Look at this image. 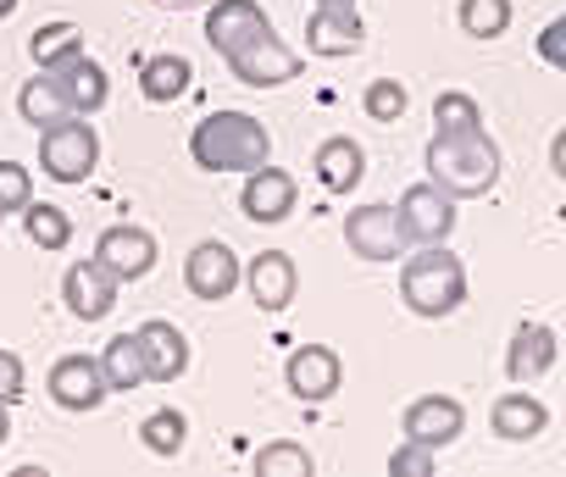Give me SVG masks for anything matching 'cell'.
<instances>
[{
  "instance_id": "23",
  "label": "cell",
  "mask_w": 566,
  "mask_h": 477,
  "mask_svg": "<svg viewBox=\"0 0 566 477\" xmlns=\"http://www.w3.org/2000/svg\"><path fill=\"white\" fill-rule=\"evenodd\" d=\"M312 167H317V178H323V189L328 194H350L356 183H361V172H367V150L356 145V139H328V145H317V156H312Z\"/></svg>"
},
{
  "instance_id": "8",
  "label": "cell",
  "mask_w": 566,
  "mask_h": 477,
  "mask_svg": "<svg viewBox=\"0 0 566 477\" xmlns=\"http://www.w3.org/2000/svg\"><path fill=\"white\" fill-rule=\"evenodd\" d=\"M228 67H233V78L250 84V89H277V84H295V78L306 73V56H295L277 34H266V40L244 45L239 56H228Z\"/></svg>"
},
{
  "instance_id": "29",
  "label": "cell",
  "mask_w": 566,
  "mask_h": 477,
  "mask_svg": "<svg viewBox=\"0 0 566 477\" xmlns=\"http://www.w3.org/2000/svg\"><path fill=\"white\" fill-rule=\"evenodd\" d=\"M139 444H145L150 455H178V449L189 444V422H184V411H172V405L150 411V416L139 422Z\"/></svg>"
},
{
  "instance_id": "27",
  "label": "cell",
  "mask_w": 566,
  "mask_h": 477,
  "mask_svg": "<svg viewBox=\"0 0 566 477\" xmlns=\"http://www.w3.org/2000/svg\"><path fill=\"white\" fill-rule=\"evenodd\" d=\"M29 51H34V62H40L45 73H56V67H67V62L84 56V29H78V23H45V29L29 40Z\"/></svg>"
},
{
  "instance_id": "37",
  "label": "cell",
  "mask_w": 566,
  "mask_h": 477,
  "mask_svg": "<svg viewBox=\"0 0 566 477\" xmlns=\"http://www.w3.org/2000/svg\"><path fill=\"white\" fill-rule=\"evenodd\" d=\"M549 167H555V178L566 183V128L555 134V145H549Z\"/></svg>"
},
{
  "instance_id": "34",
  "label": "cell",
  "mask_w": 566,
  "mask_h": 477,
  "mask_svg": "<svg viewBox=\"0 0 566 477\" xmlns=\"http://www.w3.org/2000/svg\"><path fill=\"white\" fill-rule=\"evenodd\" d=\"M433 471H439V460H433V449L417 444V438H406V444L389 455V477H433Z\"/></svg>"
},
{
  "instance_id": "26",
  "label": "cell",
  "mask_w": 566,
  "mask_h": 477,
  "mask_svg": "<svg viewBox=\"0 0 566 477\" xmlns=\"http://www.w3.org/2000/svg\"><path fill=\"white\" fill-rule=\"evenodd\" d=\"M250 471H255V477H312V471H317V460H312V449H306V444H295V438H272V444H261V449H255Z\"/></svg>"
},
{
  "instance_id": "15",
  "label": "cell",
  "mask_w": 566,
  "mask_h": 477,
  "mask_svg": "<svg viewBox=\"0 0 566 477\" xmlns=\"http://www.w3.org/2000/svg\"><path fill=\"white\" fill-rule=\"evenodd\" d=\"M283 378H290V394H295V400L323 405V400L339 394L345 367H339V356H334L328 344H301V350L290 356V367H283Z\"/></svg>"
},
{
  "instance_id": "30",
  "label": "cell",
  "mask_w": 566,
  "mask_h": 477,
  "mask_svg": "<svg viewBox=\"0 0 566 477\" xmlns=\"http://www.w3.org/2000/svg\"><path fill=\"white\" fill-rule=\"evenodd\" d=\"M461 34L467 40H500L511 29V0H461Z\"/></svg>"
},
{
  "instance_id": "36",
  "label": "cell",
  "mask_w": 566,
  "mask_h": 477,
  "mask_svg": "<svg viewBox=\"0 0 566 477\" xmlns=\"http://www.w3.org/2000/svg\"><path fill=\"white\" fill-rule=\"evenodd\" d=\"M555 73H566V18H555V23H544V34H538V45H533Z\"/></svg>"
},
{
  "instance_id": "2",
  "label": "cell",
  "mask_w": 566,
  "mask_h": 477,
  "mask_svg": "<svg viewBox=\"0 0 566 477\" xmlns=\"http://www.w3.org/2000/svg\"><path fill=\"white\" fill-rule=\"evenodd\" d=\"M422 161H428V178L450 200H478L500 183V145L483 128L478 134H433Z\"/></svg>"
},
{
  "instance_id": "12",
  "label": "cell",
  "mask_w": 566,
  "mask_h": 477,
  "mask_svg": "<svg viewBox=\"0 0 566 477\" xmlns=\"http://www.w3.org/2000/svg\"><path fill=\"white\" fill-rule=\"evenodd\" d=\"M295 205H301V189H295V178L283 172V167H255V172H244V189H239V211L250 216V222H283V216H295Z\"/></svg>"
},
{
  "instance_id": "14",
  "label": "cell",
  "mask_w": 566,
  "mask_h": 477,
  "mask_svg": "<svg viewBox=\"0 0 566 477\" xmlns=\"http://www.w3.org/2000/svg\"><path fill=\"white\" fill-rule=\"evenodd\" d=\"M51 400L62 411H95L112 389H106V372H101V356H62L45 378Z\"/></svg>"
},
{
  "instance_id": "4",
  "label": "cell",
  "mask_w": 566,
  "mask_h": 477,
  "mask_svg": "<svg viewBox=\"0 0 566 477\" xmlns=\"http://www.w3.org/2000/svg\"><path fill=\"white\" fill-rule=\"evenodd\" d=\"M95 161H101V139H95V128H90L84 117H67V123L45 128V139H40V167H45V178H56V183H84V178L95 172Z\"/></svg>"
},
{
  "instance_id": "13",
  "label": "cell",
  "mask_w": 566,
  "mask_h": 477,
  "mask_svg": "<svg viewBox=\"0 0 566 477\" xmlns=\"http://www.w3.org/2000/svg\"><path fill=\"white\" fill-rule=\"evenodd\" d=\"M117 278L90 256V262H73L67 273H62V300H67V311L78 317V322H101V317H112V306H117Z\"/></svg>"
},
{
  "instance_id": "24",
  "label": "cell",
  "mask_w": 566,
  "mask_h": 477,
  "mask_svg": "<svg viewBox=\"0 0 566 477\" xmlns=\"http://www.w3.org/2000/svg\"><path fill=\"white\" fill-rule=\"evenodd\" d=\"M56 78H62V89H67V100H73V112H78V117H95V112L112 100V78H106V67H101V62H90V51H84L78 62L56 67Z\"/></svg>"
},
{
  "instance_id": "18",
  "label": "cell",
  "mask_w": 566,
  "mask_h": 477,
  "mask_svg": "<svg viewBox=\"0 0 566 477\" xmlns=\"http://www.w3.org/2000/svg\"><path fill=\"white\" fill-rule=\"evenodd\" d=\"M406 438H417V444H428V449H444V444H455L461 438V427H467V411H461V400H450V394H422V400H411L406 405Z\"/></svg>"
},
{
  "instance_id": "32",
  "label": "cell",
  "mask_w": 566,
  "mask_h": 477,
  "mask_svg": "<svg viewBox=\"0 0 566 477\" xmlns=\"http://www.w3.org/2000/svg\"><path fill=\"white\" fill-rule=\"evenodd\" d=\"M361 112L373 123H400L406 117V84L400 78H373L367 95H361Z\"/></svg>"
},
{
  "instance_id": "7",
  "label": "cell",
  "mask_w": 566,
  "mask_h": 477,
  "mask_svg": "<svg viewBox=\"0 0 566 477\" xmlns=\"http://www.w3.org/2000/svg\"><path fill=\"white\" fill-rule=\"evenodd\" d=\"M184 284H189L195 300L217 306V300H228L244 284V267H239V256L222 245V239H200V245L189 251V262H184Z\"/></svg>"
},
{
  "instance_id": "6",
  "label": "cell",
  "mask_w": 566,
  "mask_h": 477,
  "mask_svg": "<svg viewBox=\"0 0 566 477\" xmlns=\"http://www.w3.org/2000/svg\"><path fill=\"white\" fill-rule=\"evenodd\" d=\"M95 262H101L117 284H139V278L156 273L161 245H156V233H145V227H134V222H117V227H106V233L95 239Z\"/></svg>"
},
{
  "instance_id": "33",
  "label": "cell",
  "mask_w": 566,
  "mask_h": 477,
  "mask_svg": "<svg viewBox=\"0 0 566 477\" xmlns=\"http://www.w3.org/2000/svg\"><path fill=\"white\" fill-rule=\"evenodd\" d=\"M34 200V178L23 161H0V216H12V211H29Z\"/></svg>"
},
{
  "instance_id": "38",
  "label": "cell",
  "mask_w": 566,
  "mask_h": 477,
  "mask_svg": "<svg viewBox=\"0 0 566 477\" xmlns=\"http://www.w3.org/2000/svg\"><path fill=\"white\" fill-rule=\"evenodd\" d=\"M7 433H12V405L0 400V444H7Z\"/></svg>"
},
{
  "instance_id": "21",
  "label": "cell",
  "mask_w": 566,
  "mask_h": 477,
  "mask_svg": "<svg viewBox=\"0 0 566 477\" xmlns=\"http://www.w3.org/2000/svg\"><path fill=\"white\" fill-rule=\"evenodd\" d=\"M489 427L505 444H527V438H538L549 427V405L533 400V394H500L494 411H489Z\"/></svg>"
},
{
  "instance_id": "28",
  "label": "cell",
  "mask_w": 566,
  "mask_h": 477,
  "mask_svg": "<svg viewBox=\"0 0 566 477\" xmlns=\"http://www.w3.org/2000/svg\"><path fill=\"white\" fill-rule=\"evenodd\" d=\"M23 233L34 239L40 251H67V245H73V216H67L62 205H40V200H29V211H23Z\"/></svg>"
},
{
  "instance_id": "1",
  "label": "cell",
  "mask_w": 566,
  "mask_h": 477,
  "mask_svg": "<svg viewBox=\"0 0 566 477\" xmlns=\"http://www.w3.org/2000/svg\"><path fill=\"white\" fill-rule=\"evenodd\" d=\"M189 156H195L200 172H239V178H244V172L266 167L272 134H266V123L250 117V112H211V117L195 123Z\"/></svg>"
},
{
  "instance_id": "11",
  "label": "cell",
  "mask_w": 566,
  "mask_h": 477,
  "mask_svg": "<svg viewBox=\"0 0 566 477\" xmlns=\"http://www.w3.org/2000/svg\"><path fill=\"white\" fill-rule=\"evenodd\" d=\"M361 40H367V23L356 12V0H317V12L306 23L312 56H356Z\"/></svg>"
},
{
  "instance_id": "3",
  "label": "cell",
  "mask_w": 566,
  "mask_h": 477,
  "mask_svg": "<svg viewBox=\"0 0 566 477\" xmlns=\"http://www.w3.org/2000/svg\"><path fill=\"white\" fill-rule=\"evenodd\" d=\"M400 300H406V311H417L428 322L461 311L467 306V267H461V256L444 251V245H422L400 267Z\"/></svg>"
},
{
  "instance_id": "17",
  "label": "cell",
  "mask_w": 566,
  "mask_h": 477,
  "mask_svg": "<svg viewBox=\"0 0 566 477\" xmlns=\"http://www.w3.org/2000/svg\"><path fill=\"white\" fill-rule=\"evenodd\" d=\"M139 339V356H145V383H178L189 372V339L172 328V322H139L134 328Z\"/></svg>"
},
{
  "instance_id": "22",
  "label": "cell",
  "mask_w": 566,
  "mask_h": 477,
  "mask_svg": "<svg viewBox=\"0 0 566 477\" xmlns=\"http://www.w3.org/2000/svg\"><path fill=\"white\" fill-rule=\"evenodd\" d=\"M189 84H195V67H189V56H178V51H161V56H150V62L139 67V95H145L150 106L184 100Z\"/></svg>"
},
{
  "instance_id": "39",
  "label": "cell",
  "mask_w": 566,
  "mask_h": 477,
  "mask_svg": "<svg viewBox=\"0 0 566 477\" xmlns=\"http://www.w3.org/2000/svg\"><path fill=\"white\" fill-rule=\"evenodd\" d=\"M12 12H18V0H0V23H7Z\"/></svg>"
},
{
  "instance_id": "9",
  "label": "cell",
  "mask_w": 566,
  "mask_h": 477,
  "mask_svg": "<svg viewBox=\"0 0 566 477\" xmlns=\"http://www.w3.org/2000/svg\"><path fill=\"white\" fill-rule=\"evenodd\" d=\"M345 245H350V256H361V262H378V267L395 262V256L406 251L395 205H356V211L345 216Z\"/></svg>"
},
{
  "instance_id": "31",
  "label": "cell",
  "mask_w": 566,
  "mask_h": 477,
  "mask_svg": "<svg viewBox=\"0 0 566 477\" xmlns=\"http://www.w3.org/2000/svg\"><path fill=\"white\" fill-rule=\"evenodd\" d=\"M478 128H483V112H478L472 95L444 89V95L433 100V134H478Z\"/></svg>"
},
{
  "instance_id": "20",
  "label": "cell",
  "mask_w": 566,
  "mask_h": 477,
  "mask_svg": "<svg viewBox=\"0 0 566 477\" xmlns=\"http://www.w3.org/2000/svg\"><path fill=\"white\" fill-rule=\"evenodd\" d=\"M18 112H23V123H34L40 134H45V128H56V123H67V117H78V112H73V100H67V89H62V78H56V73H45V67L18 89Z\"/></svg>"
},
{
  "instance_id": "19",
  "label": "cell",
  "mask_w": 566,
  "mask_h": 477,
  "mask_svg": "<svg viewBox=\"0 0 566 477\" xmlns=\"http://www.w3.org/2000/svg\"><path fill=\"white\" fill-rule=\"evenodd\" d=\"M555 367V328L549 322H516L511 344H505V372L511 383H533Z\"/></svg>"
},
{
  "instance_id": "5",
  "label": "cell",
  "mask_w": 566,
  "mask_h": 477,
  "mask_svg": "<svg viewBox=\"0 0 566 477\" xmlns=\"http://www.w3.org/2000/svg\"><path fill=\"white\" fill-rule=\"evenodd\" d=\"M395 216H400V239L406 245H444V239L455 233V200L428 178V183H411L406 194H400V205H395Z\"/></svg>"
},
{
  "instance_id": "35",
  "label": "cell",
  "mask_w": 566,
  "mask_h": 477,
  "mask_svg": "<svg viewBox=\"0 0 566 477\" xmlns=\"http://www.w3.org/2000/svg\"><path fill=\"white\" fill-rule=\"evenodd\" d=\"M23 389H29L23 356H12V350H0V400H7V405H18V400H23Z\"/></svg>"
},
{
  "instance_id": "25",
  "label": "cell",
  "mask_w": 566,
  "mask_h": 477,
  "mask_svg": "<svg viewBox=\"0 0 566 477\" xmlns=\"http://www.w3.org/2000/svg\"><path fill=\"white\" fill-rule=\"evenodd\" d=\"M101 372H106V389H112V394H134V389L145 383L139 339H134V333H117V339L101 350Z\"/></svg>"
},
{
  "instance_id": "10",
  "label": "cell",
  "mask_w": 566,
  "mask_h": 477,
  "mask_svg": "<svg viewBox=\"0 0 566 477\" xmlns=\"http://www.w3.org/2000/svg\"><path fill=\"white\" fill-rule=\"evenodd\" d=\"M272 34V18L255 7V0H217L206 12V45L222 51V56H239L244 45L266 40Z\"/></svg>"
},
{
  "instance_id": "16",
  "label": "cell",
  "mask_w": 566,
  "mask_h": 477,
  "mask_svg": "<svg viewBox=\"0 0 566 477\" xmlns=\"http://www.w3.org/2000/svg\"><path fill=\"white\" fill-rule=\"evenodd\" d=\"M244 289L261 311H290L295 295H301V273H295V256L283 251H261L250 267H244Z\"/></svg>"
}]
</instances>
